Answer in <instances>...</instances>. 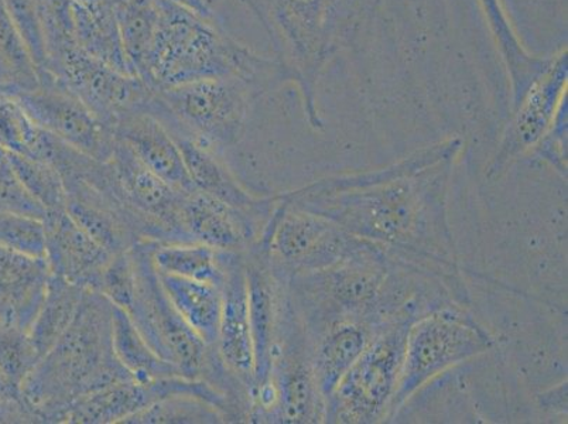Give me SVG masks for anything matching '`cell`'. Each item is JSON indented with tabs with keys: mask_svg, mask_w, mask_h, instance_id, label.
I'll use <instances>...</instances> for the list:
<instances>
[{
	"mask_svg": "<svg viewBox=\"0 0 568 424\" xmlns=\"http://www.w3.org/2000/svg\"><path fill=\"white\" fill-rule=\"evenodd\" d=\"M87 289L64 281L63 277L51 275L43 303L29 329L36 350L41 356L49 353L57 341L63 337L72 320L79 312L82 296Z\"/></svg>",
	"mask_w": 568,
	"mask_h": 424,
	"instance_id": "484cf974",
	"label": "cell"
},
{
	"mask_svg": "<svg viewBox=\"0 0 568 424\" xmlns=\"http://www.w3.org/2000/svg\"><path fill=\"white\" fill-rule=\"evenodd\" d=\"M463 144L462 138H450L386 168L325 178L277 195L433 273L466 306L447 215L448 184Z\"/></svg>",
	"mask_w": 568,
	"mask_h": 424,
	"instance_id": "6da1fadb",
	"label": "cell"
},
{
	"mask_svg": "<svg viewBox=\"0 0 568 424\" xmlns=\"http://www.w3.org/2000/svg\"><path fill=\"white\" fill-rule=\"evenodd\" d=\"M276 196L275 214L257 242L267 246L268 260L284 276L325 271L374 245V242L349 234L333 221L294 209Z\"/></svg>",
	"mask_w": 568,
	"mask_h": 424,
	"instance_id": "ba28073f",
	"label": "cell"
},
{
	"mask_svg": "<svg viewBox=\"0 0 568 424\" xmlns=\"http://www.w3.org/2000/svg\"><path fill=\"white\" fill-rule=\"evenodd\" d=\"M111 163L128 204L164 226L174 244L190 242L180 221L184 193L149 170L122 142L116 141Z\"/></svg>",
	"mask_w": 568,
	"mask_h": 424,
	"instance_id": "9a60e30c",
	"label": "cell"
},
{
	"mask_svg": "<svg viewBox=\"0 0 568 424\" xmlns=\"http://www.w3.org/2000/svg\"><path fill=\"white\" fill-rule=\"evenodd\" d=\"M40 361L29 331L0 327V372L10 384L22 386Z\"/></svg>",
	"mask_w": 568,
	"mask_h": 424,
	"instance_id": "1f68e13d",
	"label": "cell"
},
{
	"mask_svg": "<svg viewBox=\"0 0 568 424\" xmlns=\"http://www.w3.org/2000/svg\"><path fill=\"white\" fill-rule=\"evenodd\" d=\"M72 3L79 4L82 8H97L101 7V4L112 3L116 4L118 0H71Z\"/></svg>",
	"mask_w": 568,
	"mask_h": 424,
	"instance_id": "ab89813d",
	"label": "cell"
},
{
	"mask_svg": "<svg viewBox=\"0 0 568 424\" xmlns=\"http://www.w3.org/2000/svg\"><path fill=\"white\" fill-rule=\"evenodd\" d=\"M112 344L118 361L134 381L152 382L183 376L182 372L149 345L125 310L116 306H113L112 315Z\"/></svg>",
	"mask_w": 568,
	"mask_h": 424,
	"instance_id": "d4e9b609",
	"label": "cell"
},
{
	"mask_svg": "<svg viewBox=\"0 0 568 424\" xmlns=\"http://www.w3.org/2000/svg\"><path fill=\"white\" fill-rule=\"evenodd\" d=\"M8 162L14 173L49 212L67 211V191L63 179L57 170L41 159L8 153Z\"/></svg>",
	"mask_w": 568,
	"mask_h": 424,
	"instance_id": "f546056e",
	"label": "cell"
},
{
	"mask_svg": "<svg viewBox=\"0 0 568 424\" xmlns=\"http://www.w3.org/2000/svg\"><path fill=\"white\" fill-rule=\"evenodd\" d=\"M8 159V152L3 148H0V165H2L4 162H7Z\"/></svg>",
	"mask_w": 568,
	"mask_h": 424,
	"instance_id": "60d3db41",
	"label": "cell"
},
{
	"mask_svg": "<svg viewBox=\"0 0 568 424\" xmlns=\"http://www.w3.org/2000/svg\"><path fill=\"white\" fill-rule=\"evenodd\" d=\"M71 12L80 48L111 69L134 75L119 34L115 4L105 3L90 9L71 2Z\"/></svg>",
	"mask_w": 568,
	"mask_h": 424,
	"instance_id": "603a6c76",
	"label": "cell"
},
{
	"mask_svg": "<svg viewBox=\"0 0 568 424\" xmlns=\"http://www.w3.org/2000/svg\"><path fill=\"white\" fill-rule=\"evenodd\" d=\"M530 154L550 164L562 178H567V101L562 103L549 131Z\"/></svg>",
	"mask_w": 568,
	"mask_h": 424,
	"instance_id": "d590c367",
	"label": "cell"
},
{
	"mask_svg": "<svg viewBox=\"0 0 568 424\" xmlns=\"http://www.w3.org/2000/svg\"><path fill=\"white\" fill-rule=\"evenodd\" d=\"M119 34L134 75L148 84L149 65L159 28L158 0H118Z\"/></svg>",
	"mask_w": 568,
	"mask_h": 424,
	"instance_id": "cb8c5ba5",
	"label": "cell"
},
{
	"mask_svg": "<svg viewBox=\"0 0 568 424\" xmlns=\"http://www.w3.org/2000/svg\"><path fill=\"white\" fill-rule=\"evenodd\" d=\"M48 74L112 128L123 117L146 112L153 97V88L138 75L111 69L79 43L54 51L48 60Z\"/></svg>",
	"mask_w": 568,
	"mask_h": 424,
	"instance_id": "30bf717a",
	"label": "cell"
},
{
	"mask_svg": "<svg viewBox=\"0 0 568 424\" xmlns=\"http://www.w3.org/2000/svg\"><path fill=\"white\" fill-rule=\"evenodd\" d=\"M0 212L32 216L41 221L48 216V210L24 188L8 159L0 165Z\"/></svg>",
	"mask_w": 568,
	"mask_h": 424,
	"instance_id": "e575fe53",
	"label": "cell"
},
{
	"mask_svg": "<svg viewBox=\"0 0 568 424\" xmlns=\"http://www.w3.org/2000/svg\"><path fill=\"white\" fill-rule=\"evenodd\" d=\"M495 345L497 340L490 331L462 304L447 303L422 314L407 333L387 418H394L407 401L444 372L488 353Z\"/></svg>",
	"mask_w": 568,
	"mask_h": 424,
	"instance_id": "8992f818",
	"label": "cell"
},
{
	"mask_svg": "<svg viewBox=\"0 0 568 424\" xmlns=\"http://www.w3.org/2000/svg\"><path fill=\"white\" fill-rule=\"evenodd\" d=\"M156 245L158 242H139L131 250L136 287L126 313L163 360L173 364L183 376L200 380L213 346L201 341L175 312L154 267Z\"/></svg>",
	"mask_w": 568,
	"mask_h": 424,
	"instance_id": "9c48e42d",
	"label": "cell"
},
{
	"mask_svg": "<svg viewBox=\"0 0 568 424\" xmlns=\"http://www.w3.org/2000/svg\"><path fill=\"white\" fill-rule=\"evenodd\" d=\"M0 423H40L26 403L20 387L0 372Z\"/></svg>",
	"mask_w": 568,
	"mask_h": 424,
	"instance_id": "8d00e7d4",
	"label": "cell"
},
{
	"mask_svg": "<svg viewBox=\"0 0 568 424\" xmlns=\"http://www.w3.org/2000/svg\"><path fill=\"white\" fill-rule=\"evenodd\" d=\"M44 226L45 262L51 275L90 291L112 260L111 253L92 240L67 211L49 212Z\"/></svg>",
	"mask_w": 568,
	"mask_h": 424,
	"instance_id": "2e32d148",
	"label": "cell"
},
{
	"mask_svg": "<svg viewBox=\"0 0 568 424\" xmlns=\"http://www.w3.org/2000/svg\"><path fill=\"white\" fill-rule=\"evenodd\" d=\"M158 2L159 28L148 75L154 90L221 77H241L267 92L287 84L275 59L232 38L216 14L204 17L172 0Z\"/></svg>",
	"mask_w": 568,
	"mask_h": 424,
	"instance_id": "3957f363",
	"label": "cell"
},
{
	"mask_svg": "<svg viewBox=\"0 0 568 424\" xmlns=\"http://www.w3.org/2000/svg\"><path fill=\"white\" fill-rule=\"evenodd\" d=\"M159 279L184 323L206 345L215 346L222 314L221 287L213 283L190 281L163 273H159Z\"/></svg>",
	"mask_w": 568,
	"mask_h": 424,
	"instance_id": "7402d4cb",
	"label": "cell"
},
{
	"mask_svg": "<svg viewBox=\"0 0 568 424\" xmlns=\"http://www.w3.org/2000/svg\"><path fill=\"white\" fill-rule=\"evenodd\" d=\"M206 2H209V0H206Z\"/></svg>",
	"mask_w": 568,
	"mask_h": 424,
	"instance_id": "7bdbcfd3",
	"label": "cell"
},
{
	"mask_svg": "<svg viewBox=\"0 0 568 424\" xmlns=\"http://www.w3.org/2000/svg\"><path fill=\"white\" fill-rule=\"evenodd\" d=\"M221 291L222 314L215 349L224 364L245 382L252 393L255 385V354L247 307L244 253H229Z\"/></svg>",
	"mask_w": 568,
	"mask_h": 424,
	"instance_id": "5bb4252c",
	"label": "cell"
},
{
	"mask_svg": "<svg viewBox=\"0 0 568 424\" xmlns=\"http://www.w3.org/2000/svg\"><path fill=\"white\" fill-rule=\"evenodd\" d=\"M385 327H375L363 322H345L332 325L312 340L313 375L324 401L328 400L341 377L347 374L366 346Z\"/></svg>",
	"mask_w": 568,
	"mask_h": 424,
	"instance_id": "ffe728a7",
	"label": "cell"
},
{
	"mask_svg": "<svg viewBox=\"0 0 568 424\" xmlns=\"http://www.w3.org/2000/svg\"><path fill=\"white\" fill-rule=\"evenodd\" d=\"M0 250L45 260L44 221L0 212Z\"/></svg>",
	"mask_w": 568,
	"mask_h": 424,
	"instance_id": "d6a6232c",
	"label": "cell"
},
{
	"mask_svg": "<svg viewBox=\"0 0 568 424\" xmlns=\"http://www.w3.org/2000/svg\"><path fill=\"white\" fill-rule=\"evenodd\" d=\"M540 406L545 411L552 413H567V382L551 387L550 391L541 393L539 396Z\"/></svg>",
	"mask_w": 568,
	"mask_h": 424,
	"instance_id": "74e56055",
	"label": "cell"
},
{
	"mask_svg": "<svg viewBox=\"0 0 568 424\" xmlns=\"http://www.w3.org/2000/svg\"><path fill=\"white\" fill-rule=\"evenodd\" d=\"M567 49H562L549 57L545 69L526 88L519 101L514 103L513 118L488 165L489 180L500 178L516 160L529 157L567 101Z\"/></svg>",
	"mask_w": 568,
	"mask_h": 424,
	"instance_id": "8fae6325",
	"label": "cell"
},
{
	"mask_svg": "<svg viewBox=\"0 0 568 424\" xmlns=\"http://www.w3.org/2000/svg\"><path fill=\"white\" fill-rule=\"evenodd\" d=\"M226 423L224 413L213 403L193 395L163 397L136 415L126 424H220Z\"/></svg>",
	"mask_w": 568,
	"mask_h": 424,
	"instance_id": "f1b7e54d",
	"label": "cell"
},
{
	"mask_svg": "<svg viewBox=\"0 0 568 424\" xmlns=\"http://www.w3.org/2000/svg\"><path fill=\"white\" fill-rule=\"evenodd\" d=\"M172 2L182 4V7L204 14V17H213L215 14L213 7L206 0H172Z\"/></svg>",
	"mask_w": 568,
	"mask_h": 424,
	"instance_id": "f35d334b",
	"label": "cell"
},
{
	"mask_svg": "<svg viewBox=\"0 0 568 424\" xmlns=\"http://www.w3.org/2000/svg\"><path fill=\"white\" fill-rule=\"evenodd\" d=\"M174 138V137H173ZM182 150L191 181L195 189L214 196L222 203L271 221L277 209V196H257L237 179L229 162L211 150L184 138H174Z\"/></svg>",
	"mask_w": 568,
	"mask_h": 424,
	"instance_id": "ac0fdd59",
	"label": "cell"
},
{
	"mask_svg": "<svg viewBox=\"0 0 568 424\" xmlns=\"http://www.w3.org/2000/svg\"><path fill=\"white\" fill-rule=\"evenodd\" d=\"M271 40L287 82L297 87L308 125L322 131L317 87L355 18L358 0H242Z\"/></svg>",
	"mask_w": 568,
	"mask_h": 424,
	"instance_id": "277c9868",
	"label": "cell"
},
{
	"mask_svg": "<svg viewBox=\"0 0 568 424\" xmlns=\"http://www.w3.org/2000/svg\"><path fill=\"white\" fill-rule=\"evenodd\" d=\"M41 132L17 97L0 92V148L36 159Z\"/></svg>",
	"mask_w": 568,
	"mask_h": 424,
	"instance_id": "4dcf8cb0",
	"label": "cell"
},
{
	"mask_svg": "<svg viewBox=\"0 0 568 424\" xmlns=\"http://www.w3.org/2000/svg\"><path fill=\"white\" fill-rule=\"evenodd\" d=\"M159 396L152 382L123 381L103 387L75 402L65 413L64 424H125Z\"/></svg>",
	"mask_w": 568,
	"mask_h": 424,
	"instance_id": "44dd1931",
	"label": "cell"
},
{
	"mask_svg": "<svg viewBox=\"0 0 568 424\" xmlns=\"http://www.w3.org/2000/svg\"><path fill=\"white\" fill-rule=\"evenodd\" d=\"M40 87L38 65L10 18L7 4L0 0V92L18 95Z\"/></svg>",
	"mask_w": 568,
	"mask_h": 424,
	"instance_id": "83f0119b",
	"label": "cell"
},
{
	"mask_svg": "<svg viewBox=\"0 0 568 424\" xmlns=\"http://www.w3.org/2000/svg\"><path fill=\"white\" fill-rule=\"evenodd\" d=\"M213 2H215V0H209V3H210V4H211V3H213Z\"/></svg>",
	"mask_w": 568,
	"mask_h": 424,
	"instance_id": "b9f144b4",
	"label": "cell"
},
{
	"mask_svg": "<svg viewBox=\"0 0 568 424\" xmlns=\"http://www.w3.org/2000/svg\"><path fill=\"white\" fill-rule=\"evenodd\" d=\"M420 315H402L376 334L325 401L324 423L386 421L399 382L407 333Z\"/></svg>",
	"mask_w": 568,
	"mask_h": 424,
	"instance_id": "52a82bcc",
	"label": "cell"
},
{
	"mask_svg": "<svg viewBox=\"0 0 568 424\" xmlns=\"http://www.w3.org/2000/svg\"><path fill=\"white\" fill-rule=\"evenodd\" d=\"M229 253L199 242L158 244L153 250V263L163 275L213 283L221 287L225 279Z\"/></svg>",
	"mask_w": 568,
	"mask_h": 424,
	"instance_id": "4316f807",
	"label": "cell"
},
{
	"mask_svg": "<svg viewBox=\"0 0 568 424\" xmlns=\"http://www.w3.org/2000/svg\"><path fill=\"white\" fill-rule=\"evenodd\" d=\"M180 221L190 242L235 253L255 245L268 224L200 190L184 194Z\"/></svg>",
	"mask_w": 568,
	"mask_h": 424,
	"instance_id": "4fadbf2b",
	"label": "cell"
},
{
	"mask_svg": "<svg viewBox=\"0 0 568 424\" xmlns=\"http://www.w3.org/2000/svg\"><path fill=\"white\" fill-rule=\"evenodd\" d=\"M134 287H136V271H134L132 253L129 250L112 256L90 291L102 294L113 306L128 312L133 302Z\"/></svg>",
	"mask_w": 568,
	"mask_h": 424,
	"instance_id": "836d02e7",
	"label": "cell"
},
{
	"mask_svg": "<svg viewBox=\"0 0 568 424\" xmlns=\"http://www.w3.org/2000/svg\"><path fill=\"white\" fill-rule=\"evenodd\" d=\"M265 87L241 77L199 80L153 88L146 112L158 118L174 138H184L226 160L244 139L247 118Z\"/></svg>",
	"mask_w": 568,
	"mask_h": 424,
	"instance_id": "5b68a950",
	"label": "cell"
},
{
	"mask_svg": "<svg viewBox=\"0 0 568 424\" xmlns=\"http://www.w3.org/2000/svg\"><path fill=\"white\" fill-rule=\"evenodd\" d=\"M13 97L51 137L101 162L111 160L116 144L113 128L64 87L54 82Z\"/></svg>",
	"mask_w": 568,
	"mask_h": 424,
	"instance_id": "7c38bea8",
	"label": "cell"
},
{
	"mask_svg": "<svg viewBox=\"0 0 568 424\" xmlns=\"http://www.w3.org/2000/svg\"><path fill=\"white\" fill-rule=\"evenodd\" d=\"M49 277L45 260L0 250V327L29 331L43 303Z\"/></svg>",
	"mask_w": 568,
	"mask_h": 424,
	"instance_id": "d6986e66",
	"label": "cell"
},
{
	"mask_svg": "<svg viewBox=\"0 0 568 424\" xmlns=\"http://www.w3.org/2000/svg\"><path fill=\"white\" fill-rule=\"evenodd\" d=\"M112 315L110 300L85 291L69 330L26 377L20 391L40 423H63L82 397L133 380L113 351Z\"/></svg>",
	"mask_w": 568,
	"mask_h": 424,
	"instance_id": "7a4b0ae2",
	"label": "cell"
},
{
	"mask_svg": "<svg viewBox=\"0 0 568 424\" xmlns=\"http://www.w3.org/2000/svg\"><path fill=\"white\" fill-rule=\"evenodd\" d=\"M122 142L149 170L180 193L197 190L190 179L182 150L168 128L149 112L123 117L113 125Z\"/></svg>",
	"mask_w": 568,
	"mask_h": 424,
	"instance_id": "e0dca14e",
	"label": "cell"
}]
</instances>
